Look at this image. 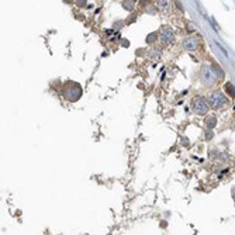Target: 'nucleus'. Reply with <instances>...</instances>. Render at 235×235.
I'll return each mask as SVG.
<instances>
[{"mask_svg":"<svg viewBox=\"0 0 235 235\" xmlns=\"http://www.w3.org/2000/svg\"><path fill=\"white\" fill-rule=\"evenodd\" d=\"M158 6L161 7L162 10H163V9H169V2H158Z\"/></svg>","mask_w":235,"mask_h":235,"instance_id":"1a4fd4ad","label":"nucleus"},{"mask_svg":"<svg viewBox=\"0 0 235 235\" xmlns=\"http://www.w3.org/2000/svg\"><path fill=\"white\" fill-rule=\"evenodd\" d=\"M225 92L228 93L229 96L234 97V85H232V83H227L225 85Z\"/></svg>","mask_w":235,"mask_h":235,"instance_id":"6e6552de","label":"nucleus"},{"mask_svg":"<svg viewBox=\"0 0 235 235\" xmlns=\"http://www.w3.org/2000/svg\"><path fill=\"white\" fill-rule=\"evenodd\" d=\"M80 93H82V89H80V86L78 85V83L70 82V83H68V85L64 87V92H62V95H64L69 101H76L80 97Z\"/></svg>","mask_w":235,"mask_h":235,"instance_id":"f257e3e1","label":"nucleus"},{"mask_svg":"<svg viewBox=\"0 0 235 235\" xmlns=\"http://www.w3.org/2000/svg\"><path fill=\"white\" fill-rule=\"evenodd\" d=\"M193 110L197 114H206L208 111V101L202 96H197L193 100Z\"/></svg>","mask_w":235,"mask_h":235,"instance_id":"f03ea898","label":"nucleus"},{"mask_svg":"<svg viewBox=\"0 0 235 235\" xmlns=\"http://www.w3.org/2000/svg\"><path fill=\"white\" fill-rule=\"evenodd\" d=\"M85 3H86V2H78V4H79V6H85Z\"/></svg>","mask_w":235,"mask_h":235,"instance_id":"9d476101","label":"nucleus"},{"mask_svg":"<svg viewBox=\"0 0 235 235\" xmlns=\"http://www.w3.org/2000/svg\"><path fill=\"white\" fill-rule=\"evenodd\" d=\"M175 38V33L171 27H163L162 28V41L165 44H171Z\"/></svg>","mask_w":235,"mask_h":235,"instance_id":"423d86ee","label":"nucleus"},{"mask_svg":"<svg viewBox=\"0 0 235 235\" xmlns=\"http://www.w3.org/2000/svg\"><path fill=\"white\" fill-rule=\"evenodd\" d=\"M198 45H200V41H198L197 37H189L183 41V47L187 51H194V49L198 48Z\"/></svg>","mask_w":235,"mask_h":235,"instance_id":"39448f33","label":"nucleus"},{"mask_svg":"<svg viewBox=\"0 0 235 235\" xmlns=\"http://www.w3.org/2000/svg\"><path fill=\"white\" fill-rule=\"evenodd\" d=\"M207 127L208 128H214L215 127V124H217V117L214 116V114H210V117L207 118Z\"/></svg>","mask_w":235,"mask_h":235,"instance_id":"0eeeda50","label":"nucleus"},{"mask_svg":"<svg viewBox=\"0 0 235 235\" xmlns=\"http://www.w3.org/2000/svg\"><path fill=\"white\" fill-rule=\"evenodd\" d=\"M208 103L214 107V109H220V107L227 104V97L221 92H214L208 99Z\"/></svg>","mask_w":235,"mask_h":235,"instance_id":"20e7f679","label":"nucleus"},{"mask_svg":"<svg viewBox=\"0 0 235 235\" xmlns=\"http://www.w3.org/2000/svg\"><path fill=\"white\" fill-rule=\"evenodd\" d=\"M200 76H202V80L206 83V85H213V83L217 80V75L214 73V70L211 69L208 65H204V66L202 68Z\"/></svg>","mask_w":235,"mask_h":235,"instance_id":"7ed1b4c3","label":"nucleus"}]
</instances>
